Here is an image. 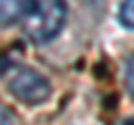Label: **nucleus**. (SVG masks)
<instances>
[{
    "label": "nucleus",
    "instance_id": "obj_3",
    "mask_svg": "<svg viewBox=\"0 0 134 125\" xmlns=\"http://www.w3.org/2000/svg\"><path fill=\"white\" fill-rule=\"evenodd\" d=\"M29 5L31 2H23V0H0V27L23 22L25 14L29 11Z\"/></svg>",
    "mask_w": 134,
    "mask_h": 125
},
{
    "label": "nucleus",
    "instance_id": "obj_2",
    "mask_svg": "<svg viewBox=\"0 0 134 125\" xmlns=\"http://www.w3.org/2000/svg\"><path fill=\"white\" fill-rule=\"evenodd\" d=\"M9 92L20 103H25V105H40V103H45L49 98L52 85L36 69L20 67L9 78Z\"/></svg>",
    "mask_w": 134,
    "mask_h": 125
},
{
    "label": "nucleus",
    "instance_id": "obj_6",
    "mask_svg": "<svg viewBox=\"0 0 134 125\" xmlns=\"http://www.w3.org/2000/svg\"><path fill=\"white\" fill-rule=\"evenodd\" d=\"M0 125H18L16 114L7 105H2V103H0Z\"/></svg>",
    "mask_w": 134,
    "mask_h": 125
},
{
    "label": "nucleus",
    "instance_id": "obj_5",
    "mask_svg": "<svg viewBox=\"0 0 134 125\" xmlns=\"http://www.w3.org/2000/svg\"><path fill=\"white\" fill-rule=\"evenodd\" d=\"M125 87H127L130 96L134 98V56H130L125 62Z\"/></svg>",
    "mask_w": 134,
    "mask_h": 125
},
{
    "label": "nucleus",
    "instance_id": "obj_1",
    "mask_svg": "<svg viewBox=\"0 0 134 125\" xmlns=\"http://www.w3.org/2000/svg\"><path fill=\"white\" fill-rule=\"evenodd\" d=\"M67 20V5L60 0L31 2L23 18L25 36L34 45H47L63 31Z\"/></svg>",
    "mask_w": 134,
    "mask_h": 125
},
{
    "label": "nucleus",
    "instance_id": "obj_4",
    "mask_svg": "<svg viewBox=\"0 0 134 125\" xmlns=\"http://www.w3.org/2000/svg\"><path fill=\"white\" fill-rule=\"evenodd\" d=\"M119 22L123 25L125 29L134 31V0L121 5V9H119Z\"/></svg>",
    "mask_w": 134,
    "mask_h": 125
}]
</instances>
